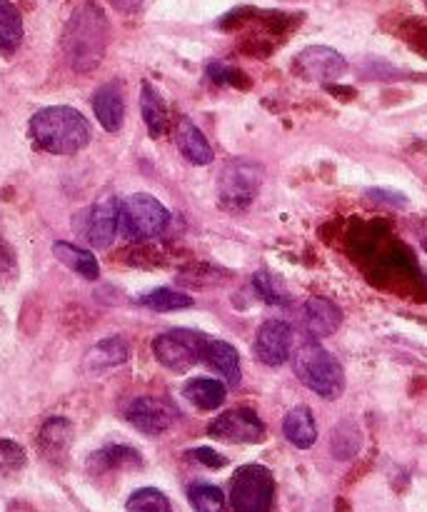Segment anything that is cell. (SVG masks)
<instances>
[{
  "label": "cell",
  "instance_id": "1",
  "mask_svg": "<svg viewBox=\"0 0 427 512\" xmlns=\"http://www.w3.org/2000/svg\"><path fill=\"white\" fill-rule=\"evenodd\" d=\"M110 25L105 18L103 8L98 3H83L73 15H70L68 25L63 30V53L70 68L75 73H90L103 60L105 48H108Z\"/></svg>",
  "mask_w": 427,
  "mask_h": 512
},
{
  "label": "cell",
  "instance_id": "2",
  "mask_svg": "<svg viewBox=\"0 0 427 512\" xmlns=\"http://www.w3.org/2000/svg\"><path fill=\"white\" fill-rule=\"evenodd\" d=\"M28 133L35 148L50 155H75L90 143L93 128L80 110L70 105H48L30 118Z\"/></svg>",
  "mask_w": 427,
  "mask_h": 512
},
{
  "label": "cell",
  "instance_id": "3",
  "mask_svg": "<svg viewBox=\"0 0 427 512\" xmlns=\"http://www.w3.org/2000/svg\"><path fill=\"white\" fill-rule=\"evenodd\" d=\"M293 358V370L305 388L313 390L315 395L325 400H338L345 390L343 365L338 363L330 350L318 343V338L308 335L300 340L290 353Z\"/></svg>",
  "mask_w": 427,
  "mask_h": 512
},
{
  "label": "cell",
  "instance_id": "4",
  "mask_svg": "<svg viewBox=\"0 0 427 512\" xmlns=\"http://www.w3.org/2000/svg\"><path fill=\"white\" fill-rule=\"evenodd\" d=\"M170 223V213L158 198L135 193L120 200V233L130 240L158 238Z\"/></svg>",
  "mask_w": 427,
  "mask_h": 512
},
{
  "label": "cell",
  "instance_id": "5",
  "mask_svg": "<svg viewBox=\"0 0 427 512\" xmlns=\"http://www.w3.org/2000/svg\"><path fill=\"white\" fill-rule=\"evenodd\" d=\"M260 183H263V168L255 160H228L218 178L220 205L225 210H245L258 195Z\"/></svg>",
  "mask_w": 427,
  "mask_h": 512
},
{
  "label": "cell",
  "instance_id": "6",
  "mask_svg": "<svg viewBox=\"0 0 427 512\" xmlns=\"http://www.w3.org/2000/svg\"><path fill=\"white\" fill-rule=\"evenodd\" d=\"M273 498V473L263 465H243L230 480V505H233L235 512H268Z\"/></svg>",
  "mask_w": 427,
  "mask_h": 512
},
{
  "label": "cell",
  "instance_id": "7",
  "mask_svg": "<svg viewBox=\"0 0 427 512\" xmlns=\"http://www.w3.org/2000/svg\"><path fill=\"white\" fill-rule=\"evenodd\" d=\"M205 348H208V338L185 328L168 330L153 340L155 360L173 373H185L193 368L200 358H205Z\"/></svg>",
  "mask_w": 427,
  "mask_h": 512
},
{
  "label": "cell",
  "instance_id": "8",
  "mask_svg": "<svg viewBox=\"0 0 427 512\" xmlns=\"http://www.w3.org/2000/svg\"><path fill=\"white\" fill-rule=\"evenodd\" d=\"M208 435L223 443H260L265 438V425L250 408H235L218 415L208 425Z\"/></svg>",
  "mask_w": 427,
  "mask_h": 512
},
{
  "label": "cell",
  "instance_id": "9",
  "mask_svg": "<svg viewBox=\"0 0 427 512\" xmlns=\"http://www.w3.org/2000/svg\"><path fill=\"white\" fill-rule=\"evenodd\" d=\"M125 420L143 435L155 438V435H163L165 430H170V425L175 423V410L165 400L140 395V398L130 400V405L125 408Z\"/></svg>",
  "mask_w": 427,
  "mask_h": 512
},
{
  "label": "cell",
  "instance_id": "10",
  "mask_svg": "<svg viewBox=\"0 0 427 512\" xmlns=\"http://www.w3.org/2000/svg\"><path fill=\"white\" fill-rule=\"evenodd\" d=\"M295 68L303 78L315 80V83H328V80H338L348 70V60L328 45H308L295 58Z\"/></svg>",
  "mask_w": 427,
  "mask_h": 512
},
{
  "label": "cell",
  "instance_id": "11",
  "mask_svg": "<svg viewBox=\"0 0 427 512\" xmlns=\"http://www.w3.org/2000/svg\"><path fill=\"white\" fill-rule=\"evenodd\" d=\"M120 230V200L115 195H103L88 210V223H85V238L93 248L105 250L113 245L115 235Z\"/></svg>",
  "mask_w": 427,
  "mask_h": 512
},
{
  "label": "cell",
  "instance_id": "12",
  "mask_svg": "<svg viewBox=\"0 0 427 512\" xmlns=\"http://www.w3.org/2000/svg\"><path fill=\"white\" fill-rule=\"evenodd\" d=\"M293 353V328L285 320H268L255 338V358L268 368H280Z\"/></svg>",
  "mask_w": 427,
  "mask_h": 512
},
{
  "label": "cell",
  "instance_id": "13",
  "mask_svg": "<svg viewBox=\"0 0 427 512\" xmlns=\"http://www.w3.org/2000/svg\"><path fill=\"white\" fill-rule=\"evenodd\" d=\"M93 113L98 123L103 125L108 133H118L125 123V98H123V83L120 80H110V83L100 85L93 95Z\"/></svg>",
  "mask_w": 427,
  "mask_h": 512
},
{
  "label": "cell",
  "instance_id": "14",
  "mask_svg": "<svg viewBox=\"0 0 427 512\" xmlns=\"http://www.w3.org/2000/svg\"><path fill=\"white\" fill-rule=\"evenodd\" d=\"M73 445V425L68 418H48L38 433V450L50 463H63Z\"/></svg>",
  "mask_w": 427,
  "mask_h": 512
},
{
  "label": "cell",
  "instance_id": "15",
  "mask_svg": "<svg viewBox=\"0 0 427 512\" xmlns=\"http://www.w3.org/2000/svg\"><path fill=\"white\" fill-rule=\"evenodd\" d=\"M303 323L313 338H330L343 323V310L328 298H310L303 308Z\"/></svg>",
  "mask_w": 427,
  "mask_h": 512
},
{
  "label": "cell",
  "instance_id": "16",
  "mask_svg": "<svg viewBox=\"0 0 427 512\" xmlns=\"http://www.w3.org/2000/svg\"><path fill=\"white\" fill-rule=\"evenodd\" d=\"M175 143H178L180 155H183L188 163L193 165H210L213 163V148H210L208 138L203 135V130L188 118V115H180L178 125H175Z\"/></svg>",
  "mask_w": 427,
  "mask_h": 512
},
{
  "label": "cell",
  "instance_id": "17",
  "mask_svg": "<svg viewBox=\"0 0 427 512\" xmlns=\"http://www.w3.org/2000/svg\"><path fill=\"white\" fill-rule=\"evenodd\" d=\"M128 358V340L120 338V335H113V338L100 340L98 345H93V348L88 350V355H85V368H88L90 373H103V370L108 368H118V365H123Z\"/></svg>",
  "mask_w": 427,
  "mask_h": 512
},
{
  "label": "cell",
  "instance_id": "18",
  "mask_svg": "<svg viewBox=\"0 0 427 512\" xmlns=\"http://www.w3.org/2000/svg\"><path fill=\"white\" fill-rule=\"evenodd\" d=\"M140 465H143V458H140L138 450L128 448V445H108L103 450H95L88 458V470L93 475H105L125 468H140Z\"/></svg>",
  "mask_w": 427,
  "mask_h": 512
},
{
  "label": "cell",
  "instance_id": "19",
  "mask_svg": "<svg viewBox=\"0 0 427 512\" xmlns=\"http://www.w3.org/2000/svg\"><path fill=\"white\" fill-rule=\"evenodd\" d=\"M205 360H208V365L215 370V373L223 375L225 385H230V388L240 385V380H243V370H240V355L233 345L225 343V340L208 338Z\"/></svg>",
  "mask_w": 427,
  "mask_h": 512
},
{
  "label": "cell",
  "instance_id": "20",
  "mask_svg": "<svg viewBox=\"0 0 427 512\" xmlns=\"http://www.w3.org/2000/svg\"><path fill=\"white\" fill-rule=\"evenodd\" d=\"M283 433L288 438V443H293L295 448H313L315 440H318V428H315V418L308 405H298V408H293L285 415Z\"/></svg>",
  "mask_w": 427,
  "mask_h": 512
},
{
  "label": "cell",
  "instance_id": "21",
  "mask_svg": "<svg viewBox=\"0 0 427 512\" xmlns=\"http://www.w3.org/2000/svg\"><path fill=\"white\" fill-rule=\"evenodd\" d=\"M53 255L65 265V268H70L73 273H78L80 278L98 280L100 265H98V260H95V255L88 253V250L78 248V245H73V243H63V240H60V243L53 245Z\"/></svg>",
  "mask_w": 427,
  "mask_h": 512
},
{
  "label": "cell",
  "instance_id": "22",
  "mask_svg": "<svg viewBox=\"0 0 427 512\" xmlns=\"http://www.w3.org/2000/svg\"><path fill=\"white\" fill-rule=\"evenodd\" d=\"M183 395L198 410H218L225 403V383L210 378H195L185 383Z\"/></svg>",
  "mask_w": 427,
  "mask_h": 512
},
{
  "label": "cell",
  "instance_id": "23",
  "mask_svg": "<svg viewBox=\"0 0 427 512\" xmlns=\"http://www.w3.org/2000/svg\"><path fill=\"white\" fill-rule=\"evenodd\" d=\"M23 43V15L10 0H0V55H13Z\"/></svg>",
  "mask_w": 427,
  "mask_h": 512
},
{
  "label": "cell",
  "instance_id": "24",
  "mask_svg": "<svg viewBox=\"0 0 427 512\" xmlns=\"http://www.w3.org/2000/svg\"><path fill=\"white\" fill-rule=\"evenodd\" d=\"M140 110H143V120L148 125L150 135L160 138L168 130V110H165L163 98L158 90L150 83H143V95H140Z\"/></svg>",
  "mask_w": 427,
  "mask_h": 512
},
{
  "label": "cell",
  "instance_id": "25",
  "mask_svg": "<svg viewBox=\"0 0 427 512\" xmlns=\"http://www.w3.org/2000/svg\"><path fill=\"white\" fill-rule=\"evenodd\" d=\"M363 448V433H360L355 420H343L335 425L333 440H330V450L338 460H350L360 453Z\"/></svg>",
  "mask_w": 427,
  "mask_h": 512
},
{
  "label": "cell",
  "instance_id": "26",
  "mask_svg": "<svg viewBox=\"0 0 427 512\" xmlns=\"http://www.w3.org/2000/svg\"><path fill=\"white\" fill-rule=\"evenodd\" d=\"M143 308L155 310V313H170V310H183L193 305V298L185 293H178V290H170V288H158V290H150L148 295L138 300Z\"/></svg>",
  "mask_w": 427,
  "mask_h": 512
},
{
  "label": "cell",
  "instance_id": "27",
  "mask_svg": "<svg viewBox=\"0 0 427 512\" xmlns=\"http://www.w3.org/2000/svg\"><path fill=\"white\" fill-rule=\"evenodd\" d=\"M253 285L265 303H270V305H288L290 303V293H288V288H285V283L278 278V275L268 273V270H258V273L253 275Z\"/></svg>",
  "mask_w": 427,
  "mask_h": 512
},
{
  "label": "cell",
  "instance_id": "28",
  "mask_svg": "<svg viewBox=\"0 0 427 512\" xmlns=\"http://www.w3.org/2000/svg\"><path fill=\"white\" fill-rule=\"evenodd\" d=\"M190 505L195 512H223L225 510V495L223 490L208 483H195L188 488Z\"/></svg>",
  "mask_w": 427,
  "mask_h": 512
},
{
  "label": "cell",
  "instance_id": "29",
  "mask_svg": "<svg viewBox=\"0 0 427 512\" xmlns=\"http://www.w3.org/2000/svg\"><path fill=\"white\" fill-rule=\"evenodd\" d=\"M128 512H173L170 500L158 488H140L128 498Z\"/></svg>",
  "mask_w": 427,
  "mask_h": 512
},
{
  "label": "cell",
  "instance_id": "30",
  "mask_svg": "<svg viewBox=\"0 0 427 512\" xmlns=\"http://www.w3.org/2000/svg\"><path fill=\"white\" fill-rule=\"evenodd\" d=\"M25 450L13 440H0V475H13L25 468Z\"/></svg>",
  "mask_w": 427,
  "mask_h": 512
},
{
  "label": "cell",
  "instance_id": "31",
  "mask_svg": "<svg viewBox=\"0 0 427 512\" xmlns=\"http://www.w3.org/2000/svg\"><path fill=\"white\" fill-rule=\"evenodd\" d=\"M370 200H378V203L393 205V208H405L408 205V198L403 193H395V190H385V188H373L368 190Z\"/></svg>",
  "mask_w": 427,
  "mask_h": 512
},
{
  "label": "cell",
  "instance_id": "32",
  "mask_svg": "<svg viewBox=\"0 0 427 512\" xmlns=\"http://www.w3.org/2000/svg\"><path fill=\"white\" fill-rule=\"evenodd\" d=\"M18 270V260H15V250L10 248L8 240L0 235V275H13Z\"/></svg>",
  "mask_w": 427,
  "mask_h": 512
},
{
  "label": "cell",
  "instance_id": "33",
  "mask_svg": "<svg viewBox=\"0 0 427 512\" xmlns=\"http://www.w3.org/2000/svg\"><path fill=\"white\" fill-rule=\"evenodd\" d=\"M188 455H190V458H193V460H198V463L208 465V468H213V470L223 468V465H225V458H220V455L215 453V450H210V448H198V450H190Z\"/></svg>",
  "mask_w": 427,
  "mask_h": 512
},
{
  "label": "cell",
  "instance_id": "34",
  "mask_svg": "<svg viewBox=\"0 0 427 512\" xmlns=\"http://www.w3.org/2000/svg\"><path fill=\"white\" fill-rule=\"evenodd\" d=\"M143 3L145 0H110V5H113L115 10H120V13H135Z\"/></svg>",
  "mask_w": 427,
  "mask_h": 512
},
{
  "label": "cell",
  "instance_id": "35",
  "mask_svg": "<svg viewBox=\"0 0 427 512\" xmlns=\"http://www.w3.org/2000/svg\"><path fill=\"white\" fill-rule=\"evenodd\" d=\"M425 3H427V0H425Z\"/></svg>",
  "mask_w": 427,
  "mask_h": 512
}]
</instances>
